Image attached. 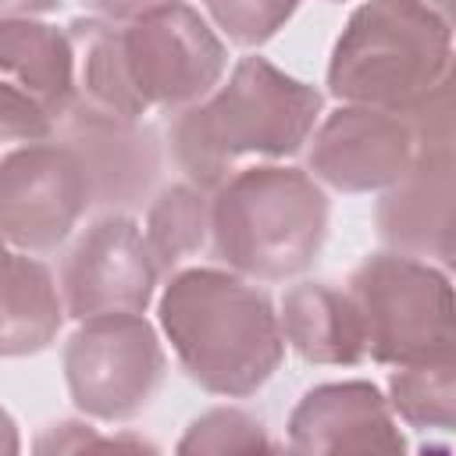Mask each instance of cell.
<instances>
[{
  "mask_svg": "<svg viewBox=\"0 0 456 456\" xmlns=\"http://www.w3.org/2000/svg\"><path fill=\"white\" fill-rule=\"evenodd\" d=\"M324 114V93L260 53L239 57L203 100L175 110L167 142L185 182L214 192L249 157L299 153Z\"/></svg>",
  "mask_w": 456,
  "mask_h": 456,
  "instance_id": "1",
  "label": "cell"
},
{
  "mask_svg": "<svg viewBox=\"0 0 456 456\" xmlns=\"http://www.w3.org/2000/svg\"><path fill=\"white\" fill-rule=\"evenodd\" d=\"M157 321L182 370L210 395L246 399L260 392L285 356L271 296L228 267L167 274Z\"/></svg>",
  "mask_w": 456,
  "mask_h": 456,
  "instance_id": "2",
  "label": "cell"
},
{
  "mask_svg": "<svg viewBox=\"0 0 456 456\" xmlns=\"http://www.w3.org/2000/svg\"><path fill=\"white\" fill-rule=\"evenodd\" d=\"M331 203L306 167L242 164L210 192V256L249 281H289L324 249Z\"/></svg>",
  "mask_w": 456,
  "mask_h": 456,
  "instance_id": "3",
  "label": "cell"
},
{
  "mask_svg": "<svg viewBox=\"0 0 456 456\" xmlns=\"http://www.w3.org/2000/svg\"><path fill=\"white\" fill-rule=\"evenodd\" d=\"M449 75V18L420 0H363L331 46L328 93L342 103L413 110Z\"/></svg>",
  "mask_w": 456,
  "mask_h": 456,
  "instance_id": "4",
  "label": "cell"
},
{
  "mask_svg": "<svg viewBox=\"0 0 456 456\" xmlns=\"http://www.w3.org/2000/svg\"><path fill=\"white\" fill-rule=\"evenodd\" d=\"M346 292L374 363L403 367L452 353V285L442 264L381 249L353 267Z\"/></svg>",
  "mask_w": 456,
  "mask_h": 456,
  "instance_id": "5",
  "label": "cell"
},
{
  "mask_svg": "<svg viewBox=\"0 0 456 456\" xmlns=\"http://www.w3.org/2000/svg\"><path fill=\"white\" fill-rule=\"evenodd\" d=\"M61 367L75 410L118 424L153 403L167 374V356L142 314H100L78 321L64 342Z\"/></svg>",
  "mask_w": 456,
  "mask_h": 456,
  "instance_id": "6",
  "label": "cell"
},
{
  "mask_svg": "<svg viewBox=\"0 0 456 456\" xmlns=\"http://www.w3.org/2000/svg\"><path fill=\"white\" fill-rule=\"evenodd\" d=\"M417 125V153L406 175L378 200L374 221L388 249L452 264V78L406 110Z\"/></svg>",
  "mask_w": 456,
  "mask_h": 456,
  "instance_id": "7",
  "label": "cell"
},
{
  "mask_svg": "<svg viewBox=\"0 0 456 456\" xmlns=\"http://www.w3.org/2000/svg\"><path fill=\"white\" fill-rule=\"evenodd\" d=\"M121 25V61L142 110H182L228 71V46L189 4L175 0Z\"/></svg>",
  "mask_w": 456,
  "mask_h": 456,
  "instance_id": "8",
  "label": "cell"
},
{
  "mask_svg": "<svg viewBox=\"0 0 456 456\" xmlns=\"http://www.w3.org/2000/svg\"><path fill=\"white\" fill-rule=\"evenodd\" d=\"M93 210V185L78 153L57 135L21 142L0 157V235L21 253H53Z\"/></svg>",
  "mask_w": 456,
  "mask_h": 456,
  "instance_id": "9",
  "label": "cell"
},
{
  "mask_svg": "<svg viewBox=\"0 0 456 456\" xmlns=\"http://www.w3.org/2000/svg\"><path fill=\"white\" fill-rule=\"evenodd\" d=\"M160 274L142 228L125 210L96 217L68 249L61 267V299L71 321L100 314H146Z\"/></svg>",
  "mask_w": 456,
  "mask_h": 456,
  "instance_id": "10",
  "label": "cell"
},
{
  "mask_svg": "<svg viewBox=\"0 0 456 456\" xmlns=\"http://www.w3.org/2000/svg\"><path fill=\"white\" fill-rule=\"evenodd\" d=\"M306 171L335 192H385L417 153V125L406 110L342 103L310 132Z\"/></svg>",
  "mask_w": 456,
  "mask_h": 456,
  "instance_id": "11",
  "label": "cell"
},
{
  "mask_svg": "<svg viewBox=\"0 0 456 456\" xmlns=\"http://www.w3.org/2000/svg\"><path fill=\"white\" fill-rule=\"evenodd\" d=\"M53 135L78 153L93 185V207L128 214L150 196L160 175V142L142 121L110 118L75 103Z\"/></svg>",
  "mask_w": 456,
  "mask_h": 456,
  "instance_id": "12",
  "label": "cell"
},
{
  "mask_svg": "<svg viewBox=\"0 0 456 456\" xmlns=\"http://www.w3.org/2000/svg\"><path fill=\"white\" fill-rule=\"evenodd\" d=\"M292 452H406V438L374 381H324L289 413Z\"/></svg>",
  "mask_w": 456,
  "mask_h": 456,
  "instance_id": "13",
  "label": "cell"
},
{
  "mask_svg": "<svg viewBox=\"0 0 456 456\" xmlns=\"http://www.w3.org/2000/svg\"><path fill=\"white\" fill-rule=\"evenodd\" d=\"M0 89L61 125L78 103L68 32L39 18L0 21Z\"/></svg>",
  "mask_w": 456,
  "mask_h": 456,
  "instance_id": "14",
  "label": "cell"
},
{
  "mask_svg": "<svg viewBox=\"0 0 456 456\" xmlns=\"http://www.w3.org/2000/svg\"><path fill=\"white\" fill-rule=\"evenodd\" d=\"M278 328L285 346L306 363L353 367L367 360L363 324L346 289L331 281H299L281 296Z\"/></svg>",
  "mask_w": 456,
  "mask_h": 456,
  "instance_id": "15",
  "label": "cell"
},
{
  "mask_svg": "<svg viewBox=\"0 0 456 456\" xmlns=\"http://www.w3.org/2000/svg\"><path fill=\"white\" fill-rule=\"evenodd\" d=\"M64 32L75 57L78 103L103 110L110 118L142 121L146 110L132 93V82L121 61V25L100 14H86V18H71Z\"/></svg>",
  "mask_w": 456,
  "mask_h": 456,
  "instance_id": "16",
  "label": "cell"
},
{
  "mask_svg": "<svg viewBox=\"0 0 456 456\" xmlns=\"http://www.w3.org/2000/svg\"><path fill=\"white\" fill-rule=\"evenodd\" d=\"M61 285L32 253H14L7 289L0 296V356L43 353L64 324Z\"/></svg>",
  "mask_w": 456,
  "mask_h": 456,
  "instance_id": "17",
  "label": "cell"
},
{
  "mask_svg": "<svg viewBox=\"0 0 456 456\" xmlns=\"http://www.w3.org/2000/svg\"><path fill=\"white\" fill-rule=\"evenodd\" d=\"M142 239L157 264V274H175L210 242V192L192 182L164 185L146 207Z\"/></svg>",
  "mask_w": 456,
  "mask_h": 456,
  "instance_id": "18",
  "label": "cell"
},
{
  "mask_svg": "<svg viewBox=\"0 0 456 456\" xmlns=\"http://www.w3.org/2000/svg\"><path fill=\"white\" fill-rule=\"evenodd\" d=\"M392 413L417 431H452L456 424V360L438 353L403 363L388 374L385 392Z\"/></svg>",
  "mask_w": 456,
  "mask_h": 456,
  "instance_id": "19",
  "label": "cell"
},
{
  "mask_svg": "<svg viewBox=\"0 0 456 456\" xmlns=\"http://www.w3.org/2000/svg\"><path fill=\"white\" fill-rule=\"evenodd\" d=\"M256 449H274V442L267 438L264 424L239 406H214L200 413L178 442V452H256Z\"/></svg>",
  "mask_w": 456,
  "mask_h": 456,
  "instance_id": "20",
  "label": "cell"
},
{
  "mask_svg": "<svg viewBox=\"0 0 456 456\" xmlns=\"http://www.w3.org/2000/svg\"><path fill=\"white\" fill-rule=\"evenodd\" d=\"M299 0H203V11L210 25L235 46H264L267 39L285 28V21L296 14Z\"/></svg>",
  "mask_w": 456,
  "mask_h": 456,
  "instance_id": "21",
  "label": "cell"
},
{
  "mask_svg": "<svg viewBox=\"0 0 456 456\" xmlns=\"http://www.w3.org/2000/svg\"><path fill=\"white\" fill-rule=\"evenodd\" d=\"M36 449L39 452H78V449H153V445L142 438H100L93 424L61 420V424H50L46 435L36 438Z\"/></svg>",
  "mask_w": 456,
  "mask_h": 456,
  "instance_id": "22",
  "label": "cell"
},
{
  "mask_svg": "<svg viewBox=\"0 0 456 456\" xmlns=\"http://www.w3.org/2000/svg\"><path fill=\"white\" fill-rule=\"evenodd\" d=\"M93 14L100 18H110V21H132L153 7H164V4H175V0H82Z\"/></svg>",
  "mask_w": 456,
  "mask_h": 456,
  "instance_id": "23",
  "label": "cell"
},
{
  "mask_svg": "<svg viewBox=\"0 0 456 456\" xmlns=\"http://www.w3.org/2000/svg\"><path fill=\"white\" fill-rule=\"evenodd\" d=\"M64 0H0V21L7 18H39L57 11Z\"/></svg>",
  "mask_w": 456,
  "mask_h": 456,
  "instance_id": "24",
  "label": "cell"
},
{
  "mask_svg": "<svg viewBox=\"0 0 456 456\" xmlns=\"http://www.w3.org/2000/svg\"><path fill=\"white\" fill-rule=\"evenodd\" d=\"M21 449V438H18V424L14 417L0 406V456H14Z\"/></svg>",
  "mask_w": 456,
  "mask_h": 456,
  "instance_id": "25",
  "label": "cell"
},
{
  "mask_svg": "<svg viewBox=\"0 0 456 456\" xmlns=\"http://www.w3.org/2000/svg\"><path fill=\"white\" fill-rule=\"evenodd\" d=\"M11 264H14V249H11V242L0 235V296H4L7 278H11Z\"/></svg>",
  "mask_w": 456,
  "mask_h": 456,
  "instance_id": "26",
  "label": "cell"
},
{
  "mask_svg": "<svg viewBox=\"0 0 456 456\" xmlns=\"http://www.w3.org/2000/svg\"><path fill=\"white\" fill-rule=\"evenodd\" d=\"M420 4H428L431 11H438L442 18H449V21H452V0H420Z\"/></svg>",
  "mask_w": 456,
  "mask_h": 456,
  "instance_id": "27",
  "label": "cell"
}]
</instances>
